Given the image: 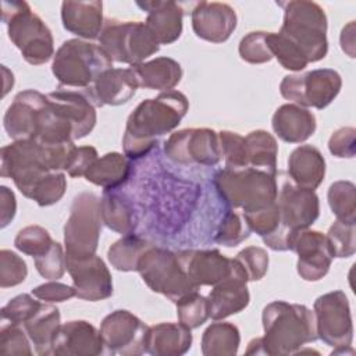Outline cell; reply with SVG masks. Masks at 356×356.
Here are the masks:
<instances>
[{"label": "cell", "instance_id": "obj_23", "mask_svg": "<svg viewBox=\"0 0 356 356\" xmlns=\"http://www.w3.org/2000/svg\"><path fill=\"white\" fill-rule=\"evenodd\" d=\"M50 100L61 110L74 127V139H82L89 135L96 125V106L85 90L58 88L47 93Z\"/></svg>", "mask_w": 356, "mask_h": 356}, {"label": "cell", "instance_id": "obj_36", "mask_svg": "<svg viewBox=\"0 0 356 356\" xmlns=\"http://www.w3.org/2000/svg\"><path fill=\"white\" fill-rule=\"evenodd\" d=\"M152 246V243L135 234L124 235L115 241L107 250L110 264L118 271H136L142 254Z\"/></svg>", "mask_w": 356, "mask_h": 356}, {"label": "cell", "instance_id": "obj_5", "mask_svg": "<svg viewBox=\"0 0 356 356\" xmlns=\"http://www.w3.org/2000/svg\"><path fill=\"white\" fill-rule=\"evenodd\" d=\"M113 68L111 58L99 46L82 39L65 40L54 53L51 72L58 88L83 90L107 70Z\"/></svg>", "mask_w": 356, "mask_h": 356}, {"label": "cell", "instance_id": "obj_43", "mask_svg": "<svg viewBox=\"0 0 356 356\" xmlns=\"http://www.w3.org/2000/svg\"><path fill=\"white\" fill-rule=\"evenodd\" d=\"M53 242L54 241L51 239L47 229L40 225H28L18 231L14 239V246L19 252L35 259L44 254L51 248Z\"/></svg>", "mask_w": 356, "mask_h": 356}, {"label": "cell", "instance_id": "obj_32", "mask_svg": "<svg viewBox=\"0 0 356 356\" xmlns=\"http://www.w3.org/2000/svg\"><path fill=\"white\" fill-rule=\"evenodd\" d=\"M131 159L118 152L106 153L89 167L85 174V179L96 186L107 189H117L125 184L131 174L132 165Z\"/></svg>", "mask_w": 356, "mask_h": 356}, {"label": "cell", "instance_id": "obj_54", "mask_svg": "<svg viewBox=\"0 0 356 356\" xmlns=\"http://www.w3.org/2000/svg\"><path fill=\"white\" fill-rule=\"evenodd\" d=\"M17 211L15 195L7 186H0V227H7Z\"/></svg>", "mask_w": 356, "mask_h": 356}, {"label": "cell", "instance_id": "obj_9", "mask_svg": "<svg viewBox=\"0 0 356 356\" xmlns=\"http://www.w3.org/2000/svg\"><path fill=\"white\" fill-rule=\"evenodd\" d=\"M102 222L100 199L92 192L76 195L64 225L65 257L79 260L95 256Z\"/></svg>", "mask_w": 356, "mask_h": 356}, {"label": "cell", "instance_id": "obj_38", "mask_svg": "<svg viewBox=\"0 0 356 356\" xmlns=\"http://www.w3.org/2000/svg\"><path fill=\"white\" fill-rule=\"evenodd\" d=\"M178 321L193 330L203 325L210 318L209 299L197 291L191 292L175 302Z\"/></svg>", "mask_w": 356, "mask_h": 356}, {"label": "cell", "instance_id": "obj_33", "mask_svg": "<svg viewBox=\"0 0 356 356\" xmlns=\"http://www.w3.org/2000/svg\"><path fill=\"white\" fill-rule=\"evenodd\" d=\"M100 216L103 224L118 234H134L136 227L134 209L129 200L115 189H107L100 199Z\"/></svg>", "mask_w": 356, "mask_h": 356}, {"label": "cell", "instance_id": "obj_26", "mask_svg": "<svg viewBox=\"0 0 356 356\" xmlns=\"http://www.w3.org/2000/svg\"><path fill=\"white\" fill-rule=\"evenodd\" d=\"M61 22L64 29L81 39H99L104 25L103 3L92 1H63Z\"/></svg>", "mask_w": 356, "mask_h": 356}, {"label": "cell", "instance_id": "obj_37", "mask_svg": "<svg viewBox=\"0 0 356 356\" xmlns=\"http://www.w3.org/2000/svg\"><path fill=\"white\" fill-rule=\"evenodd\" d=\"M327 199L337 220L356 224V186L353 182L337 181L331 184Z\"/></svg>", "mask_w": 356, "mask_h": 356}, {"label": "cell", "instance_id": "obj_7", "mask_svg": "<svg viewBox=\"0 0 356 356\" xmlns=\"http://www.w3.org/2000/svg\"><path fill=\"white\" fill-rule=\"evenodd\" d=\"M277 204L281 217L280 232L266 242L273 250H289L293 234L312 227L320 216V202L314 191L295 185L284 179L278 188Z\"/></svg>", "mask_w": 356, "mask_h": 356}, {"label": "cell", "instance_id": "obj_50", "mask_svg": "<svg viewBox=\"0 0 356 356\" xmlns=\"http://www.w3.org/2000/svg\"><path fill=\"white\" fill-rule=\"evenodd\" d=\"M235 260L245 270L248 281L261 280L268 270V253L259 246H248L242 249L235 256Z\"/></svg>", "mask_w": 356, "mask_h": 356}, {"label": "cell", "instance_id": "obj_55", "mask_svg": "<svg viewBox=\"0 0 356 356\" xmlns=\"http://www.w3.org/2000/svg\"><path fill=\"white\" fill-rule=\"evenodd\" d=\"M339 42L342 50L349 57H355V21H350L348 25L342 28Z\"/></svg>", "mask_w": 356, "mask_h": 356}, {"label": "cell", "instance_id": "obj_15", "mask_svg": "<svg viewBox=\"0 0 356 356\" xmlns=\"http://www.w3.org/2000/svg\"><path fill=\"white\" fill-rule=\"evenodd\" d=\"M147 325L128 310H114L100 324V337L110 353L134 356L146 352Z\"/></svg>", "mask_w": 356, "mask_h": 356}, {"label": "cell", "instance_id": "obj_16", "mask_svg": "<svg viewBox=\"0 0 356 356\" xmlns=\"http://www.w3.org/2000/svg\"><path fill=\"white\" fill-rule=\"evenodd\" d=\"M289 250L298 254L296 270L305 281H318L325 277L334 259L325 234L309 228L293 234Z\"/></svg>", "mask_w": 356, "mask_h": 356}, {"label": "cell", "instance_id": "obj_14", "mask_svg": "<svg viewBox=\"0 0 356 356\" xmlns=\"http://www.w3.org/2000/svg\"><path fill=\"white\" fill-rule=\"evenodd\" d=\"M164 153L179 164L216 165L222 159L218 132L210 128H186L171 134Z\"/></svg>", "mask_w": 356, "mask_h": 356}, {"label": "cell", "instance_id": "obj_42", "mask_svg": "<svg viewBox=\"0 0 356 356\" xmlns=\"http://www.w3.org/2000/svg\"><path fill=\"white\" fill-rule=\"evenodd\" d=\"M356 228L353 222L335 220L325 234L332 257H350L356 252Z\"/></svg>", "mask_w": 356, "mask_h": 356}, {"label": "cell", "instance_id": "obj_10", "mask_svg": "<svg viewBox=\"0 0 356 356\" xmlns=\"http://www.w3.org/2000/svg\"><path fill=\"white\" fill-rule=\"evenodd\" d=\"M136 271L153 292L165 296L174 303L199 289L182 270L177 253L159 246L152 245L142 254Z\"/></svg>", "mask_w": 356, "mask_h": 356}, {"label": "cell", "instance_id": "obj_22", "mask_svg": "<svg viewBox=\"0 0 356 356\" xmlns=\"http://www.w3.org/2000/svg\"><path fill=\"white\" fill-rule=\"evenodd\" d=\"M139 88L135 72L128 68H110L104 71L92 86L83 89L96 107L120 106L129 102Z\"/></svg>", "mask_w": 356, "mask_h": 356}, {"label": "cell", "instance_id": "obj_21", "mask_svg": "<svg viewBox=\"0 0 356 356\" xmlns=\"http://www.w3.org/2000/svg\"><path fill=\"white\" fill-rule=\"evenodd\" d=\"M103 348L100 331L85 320L61 324L53 341V355L57 356H96Z\"/></svg>", "mask_w": 356, "mask_h": 356}, {"label": "cell", "instance_id": "obj_31", "mask_svg": "<svg viewBox=\"0 0 356 356\" xmlns=\"http://www.w3.org/2000/svg\"><path fill=\"white\" fill-rule=\"evenodd\" d=\"M60 320V310L51 303L42 302L36 313L24 323L22 327L38 355H53V341L61 325Z\"/></svg>", "mask_w": 356, "mask_h": 356}, {"label": "cell", "instance_id": "obj_52", "mask_svg": "<svg viewBox=\"0 0 356 356\" xmlns=\"http://www.w3.org/2000/svg\"><path fill=\"white\" fill-rule=\"evenodd\" d=\"M32 295L42 302L47 303H58L65 302L75 296V291L72 285H67L58 281H49L42 285H38L32 289Z\"/></svg>", "mask_w": 356, "mask_h": 356}, {"label": "cell", "instance_id": "obj_1", "mask_svg": "<svg viewBox=\"0 0 356 356\" xmlns=\"http://www.w3.org/2000/svg\"><path fill=\"white\" fill-rule=\"evenodd\" d=\"M284 10L280 32L267 33L268 49L282 68L300 72L328 53L327 15L324 8L307 0L277 3Z\"/></svg>", "mask_w": 356, "mask_h": 356}, {"label": "cell", "instance_id": "obj_49", "mask_svg": "<svg viewBox=\"0 0 356 356\" xmlns=\"http://www.w3.org/2000/svg\"><path fill=\"white\" fill-rule=\"evenodd\" d=\"M28 275V267L22 257L8 249L0 250V286L3 289L19 285Z\"/></svg>", "mask_w": 356, "mask_h": 356}, {"label": "cell", "instance_id": "obj_35", "mask_svg": "<svg viewBox=\"0 0 356 356\" xmlns=\"http://www.w3.org/2000/svg\"><path fill=\"white\" fill-rule=\"evenodd\" d=\"M241 343L239 330L235 324L216 320L202 335V353L204 356H235Z\"/></svg>", "mask_w": 356, "mask_h": 356}, {"label": "cell", "instance_id": "obj_27", "mask_svg": "<svg viewBox=\"0 0 356 356\" xmlns=\"http://www.w3.org/2000/svg\"><path fill=\"white\" fill-rule=\"evenodd\" d=\"M275 135L286 143H302L307 140L317 128L314 114L293 103L280 106L271 118Z\"/></svg>", "mask_w": 356, "mask_h": 356}, {"label": "cell", "instance_id": "obj_25", "mask_svg": "<svg viewBox=\"0 0 356 356\" xmlns=\"http://www.w3.org/2000/svg\"><path fill=\"white\" fill-rule=\"evenodd\" d=\"M42 97L43 93L33 89H26L15 95L3 118L4 129L11 139L21 140L35 138L38 108Z\"/></svg>", "mask_w": 356, "mask_h": 356}, {"label": "cell", "instance_id": "obj_47", "mask_svg": "<svg viewBox=\"0 0 356 356\" xmlns=\"http://www.w3.org/2000/svg\"><path fill=\"white\" fill-rule=\"evenodd\" d=\"M31 339L22 325L1 323L0 325V352L3 355H32Z\"/></svg>", "mask_w": 356, "mask_h": 356}, {"label": "cell", "instance_id": "obj_29", "mask_svg": "<svg viewBox=\"0 0 356 356\" xmlns=\"http://www.w3.org/2000/svg\"><path fill=\"white\" fill-rule=\"evenodd\" d=\"M191 346V328L182 323H159L147 328L146 352L153 356H181Z\"/></svg>", "mask_w": 356, "mask_h": 356}, {"label": "cell", "instance_id": "obj_2", "mask_svg": "<svg viewBox=\"0 0 356 356\" xmlns=\"http://www.w3.org/2000/svg\"><path fill=\"white\" fill-rule=\"evenodd\" d=\"M189 110L186 96L179 90L161 92L153 99L142 100L127 118L122 136L124 154L136 160L146 156L157 138L175 129Z\"/></svg>", "mask_w": 356, "mask_h": 356}, {"label": "cell", "instance_id": "obj_41", "mask_svg": "<svg viewBox=\"0 0 356 356\" xmlns=\"http://www.w3.org/2000/svg\"><path fill=\"white\" fill-rule=\"evenodd\" d=\"M250 232L252 231L248 227L242 214L236 213L235 210H229L222 217L217 228L214 241L222 246L234 248L248 239L250 236Z\"/></svg>", "mask_w": 356, "mask_h": 356}, {"label": "cell", "instance_id": "obj_4", "mask_svg": "<svg viewBox=\"0 0 356 356\" xmlns=\"http://www.w3.org/2000/svg\"><path fill=\"white\" fill-rule=\"evenodd\" d=\"M214 186L224 203L242 213L261 210L277 200V175L257 168H222L214 175Z\"/></svg>", "mask_w": 356, "mask_h": 356}, {"label": "cell", "instance_id": "obj_18", "mask_svg": "<svg viewBox=\"0 0 356 356\" xmlns=\"http://www.w3.org/2000/svg\"><path fill=\"white\" fill-rule=\"evenodd\" d=\"M177 259L196 286H214L227 278L235 268V259L224 256L218 249L182 250Z\"/></svg>", "mask_w": 356, "mask_h": 356}, {"label": "cell", "instance_id": "obj_13", "mask_svg": "<svg viewBox=\"0 0 356 356\" xmlns=\"http://www.w3.org/2000/svg\"><path fill=\"white\" fill-rule=\"evenodd\" d=\"M317 338L338 349L348 348L353 339V324L348 296L342 291H332L314 300Z\"/></svg>", "mask_w": 356, "mask_h": 356}, {"label": "cell", "instance_id": "obj_46", "mask_svg": "<svg viewBox=\"0 0 356 356\" xmlns=\"http://www.w3.org/2000/svg\"><path fill=\"white\" fill-rule=\"evenodd\" d=\"M218 139H220L221 154L225 161V168H232V170L248 168L245 136L232 131H220Z\"/></svg>", "mask_w": 356, "mask_h": 356}, {"label": "cell", "instance_id": "obj_56", "mask_svg": "<svg viewBox=\"0 0 356 356\" xmlns=\"http://www.w3.org/2000/svg\"><path fill=\"white\" fill-rule=\"evenodd\" d=\"M3 74H4V81H6V83H4V90H3V96H6L7 93H8V90L13 88V85H14V75H13V72H10L7 68H6V65H3Z\"/></svg>", "mask_w": 356, "mask_h": 356}, {"label": "cell", "instance_id": "obj_24", "mask_svg": "<svg viewBox=\"0 0 356 356\" xmlns=\"http://www.w3.org/2000/svg\"><path fill=\"white\" fill-rule=\"evenodd\" d=\"M136 6L147 13L145 21L149 32L159 44H171L182 33L184 8L177 1H136Z\"/></svg>", "mask_w": 356, "mask_h": 356}, {"label": "cell", "instance_id": "obj_40", "mask_svg": "<svg viewBox=\"0 0 356 356\" xmlns=\"http://www.w3.org/2000/svg\"><path fill=\"white\" fill-rule=\"evenodd\" d=\"M242 217L245 218L250 231L256 232L264 243L273 239L281 229V217L277 200L261 210L242 213Z\"/></svg>", "mask_w": 356, "mask_h": 356}, {"label": "cell", "instance_id": "obj_53", "mask_svg": "<svg viewBox=\"0 0 356 356\" xmlns=\"http://www.w3.org/2000/svg\"><path fill=\"white\" fill-rule=\"evenodd\" d=\"M96 160H97V150L93 146H76L72 153L67 174L72 178L85 177L89 167Z\"/></svg>", "mask_w": 356, "mask_h": 356}, {"label": "cell", "instance_id": "obj_28", "mask_svg": "<svg viewBox=\"0 0 356 356\" xmlns=\"http://www.w3.org/2000/svg\"><path fill=\"white\" fill-rule=\"evenodd\" d=\"M288 175L298 186L312 191L317 189L325 175L324 156L316 146H298L288 157Z\"/></svg>", "mask_w": 356, "mask_h": 356}, {"label": "cell", "instance_id": "obj_19", "mask_svg": "<svg viewBox=\"0 0 356 356\" xmlns=\"http://www.w3.org/2000/svg\"><path fill=\"white\" fill-rule=\"evenodd\" d=\"M192 29L195 35L210 43H224L236 28L238 17L227 3L199 1L192 10Z\"/></svg>", "mask_w": 356, "mask_h": 356}, {"label": "cell", "instance_id": "obj_39", "mask_svg": "<svg viewBox=\"0 0 356 356\" xmlns=\"http://www.w3.org/2000/svg\"><path fill=\"white\" fill-rule=\"evenodd\" d=\"M67 189V177L63 171H51L46 174L33 186L28 199L33 200L38 206L46 207L61 200Z\"/></svg>", "mask_w": 356, "mask_h": 356}, {"label": "cell", "instance_id": "obj_44", "mask_svg": "<svg viewBox=\"0 0 356 356\" xmlns=\"http://www.w3.org/2000/svg\"><path fill=\"white\" fill-rule=\"evenodd\" d=\"M266 31H254L245 35L239 42V56L249 64H264L271 61L274 57L267 44Z\"/></svg>", "mask_w": 356, "mask_h": 356}, {"label": "cell", "instance_id": "obj_51", "mask_svg": "<svg viewBox=\"0 0 356 356\" xmlns=\"http://www.w3.org/2000/svg\"><path fill=\"white\" fill-rule=\"evenodd\" d=\"M356 149V129L353 127H342L332 132L328 139V150L338 159H352Z\"/></svg>", "mask_w": 356, "mask_h": 356}, {"label": "cell", "instance_id": "obj_17", "mask_svg": "<svg viewBox=\"0 0 356 356\" xmlns=\"http://www.w3.org/2000/svg\"><path fill=\"white\" fill-rule=\"evenodd\" d=\"M67 259V271L72 280L75 296L89 302L104 300L113 295V278L108 267L99 256Z\"/></svg>", "mask_w": 356, "mask_h": 356}, {"label": "cell", "instance_id": "obj_30", "mask_svg": "<svg viewBox=\"0 0 356 356\" xmlns=\"http://www.w3.org/2000/svg\"><path fill=\"white\" fill-rule=\"evenodd\" d=\"M140 88L153 90H174L181 82L182 67L171 57H156L153 60L131 65Z\"/></svg>", "mask_w": 356, "mask_h": 356}, {"label": "cell", "instance_id": "obj_12", "mask_svg": "<svg viewBox=\"0 0 356 356\" xmlns=\"http://www.w3.org/2000/svg\"><path fill=\"white\" fill-rule=\"evenodd\" d=\"M342 78L332 68H317L303 74L285 75L280 83L284 99L300 107L325 108L338 96Z\"/></svg>", "mask_w": 356, "mask_h": 356}, {"label": "cell", "instance_id": "obj_45", "mask_svg": "<svg viewBox=\"0 0 356 356\" xmlns=\"http://www.w3.org/2000/svg\"><path fill=\"white\" fill-rule=\"evenodd\" d=\"M40 300L29 293L14 296L1 307V323L24 325L39 309Z\"/></svg>", "mask_w": 356, "mask_h": 356}, {"label": "cell", "instance_id": "obj_20", "mask_svg": "<svg viewBox=\"0 0 356 356\" xmlns=\"http://www.w3.org/2000/svg\"><path fill=\"white\" fill-rule=\"evenodd\" d=\"M248 282L245 270L235 260L234 271L227 278L216 284L207 296L210 318L224 320L242 312L250 300Z\"/></svg>", "mask_w": 356, "mask_h": 356}, {"label": "cell", "instance_id": "obj_48", "mask_svg": "<svg viewBox=\"0 0 356 356\" xmlns=\"http://www.w3.org/2000/svg\"><path fill=\"white\" fill-rule=\"evenodd\" d=\"M33 261L38 273L49 281L60 280L67 270L65 249L56 241L44 254L35 257Z\"/></svg>", "mask_w": 356, "mask_h": 356}, {"label": "cell", "instance_id": "obj_6", "mask_svg": "<svg viewBox=\"0 0 356 356\" xmlns=\"http://www.w3.org/2000/svg\"><path fill=\"white\" fill-rule=\"evenodd\" d=\"M1 14L11 43L26 63L42 65L54 57L51 31L26 1H3Z\"/></svg>", "mask_w": 356, "mask_h": 356}, {"label": "cell", "instance_id": "obj_34", "mask_svg": "<svg viewBox=\"0 0 356 356\" xmlns=\"http://www.w3.org/2000/svg\"><path fill=\"white\" fill-rule=\"evenodd\" d=\"M245 150L248 167L278 175V145L275 138L270 132L264 129H256L249 132L245 136Z\"/></svg>", "mask_w": 356, "mask_h": 356}, {"label": "cell", "instance_id": "obj_11", "mask_svg": "<svg viewBox=\"0 0 356 356\" xmlns=\"http://www.w3.org/2000/svg\"><path fill=\"white\" fill-rule=\"evenodd\" d=\"M0 157L1 177L11 178L25 197L29 196L39 179L51 172L44 146L33 139L14 140L3 146Z\"/></svg>", "mask_w": 356, "mask_h": 356}, {"label": "cell", "instance_id": "obj_3", "mask_svg": "<svg viewBox=\"0 0 356 356\" xmlns=\"http://www.w3.org/2000/svg\"><path fill=\"white\" fill-rule=\"evenodd\" d=\"M264 335L260 337L264 355L282 356L302 350L317 338L316 317L305 305L285 300L270 302L261 314Z\"/></svg>", "mask_w": 356, "mask_h": 356}, {"label": "cell", "instance_id": "obj_8", "mask_svg": "<svg viewBox=\"0 0 356 356\" xmlns=\"http://www.w3.org/2000/svg\"><path fill=\"white\" fill-rule=\"evenodd\" d=\"M99 46L111 61L128 64L129 67L145 63L160 49L145 22L118 21L114 18L104 19Z\"/></svg>", "mask_w": 356, "mask_h": 356}]
</instances>
